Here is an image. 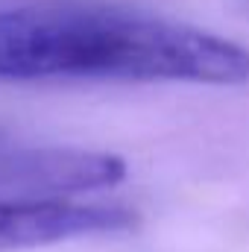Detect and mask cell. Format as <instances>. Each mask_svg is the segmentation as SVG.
Wrapping results in <instances>:
<instances>
[{
    "label": "cell",
    "mask_w": 249,
    "mask_h": 252,
    "mask_svg": "<svg viewBox=\"0 0 249 252\" xmlns=\"http://www.w3.org/2000/svg\"><path fill=\"white\" fill-rule=\"evenodd\" d=\"M0 82L249 85V47L132 6L53 0L0 9Z\"/></svg>",
    "instance_id": "6da1fadb"
},
{
    "label": "cell",
    "mask_w": 249,
    "mask_h": 252,
    "mask_svg": "<svg viewBox=\"0 0 249 252\" xmlns=\"http://www.w3.org/2000/svg\"><path fill=\"white\" fill-rule=\"evenodd\" d=\"M138 211L109 199H6L0 196V252L62 244L73 238L121 235Z\"/></svg>",
    "instance_id": "7a4b0ae2"
}]
</instances>
